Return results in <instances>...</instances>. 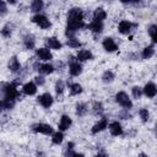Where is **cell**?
<instances>
[{"instance_id":"obj_22","label":"cell","mask_w":157,"mask_h":157,"mask_svg":"<svg viewBox=\"0 0 157 157\" xmlns=\"http://www.w3.org/2000/svg\"><path fill=\"white\" fill-rule=\"evenodd\" d=\"M92 16H93V18H92V20H96V21H101V22H103V21L107 18V12H105V10H104L103 7H97V9H94V11H93Z\"/></svg>"},{"instance_id":"obj_14","label":"cell","mask_w":157,"mask_h":157,"mask_svg":"<svg viewBox=\"0 0 157 157\" xmlns=\"http://www.w3.org/2000/svg\"><path fill=\"white\" fill-rule=\"evenodd\" d=\"M71 125H72V119L67 115V114H63L61 117H60V120H59V123H58V128H59V131H66V130H69L70 128H71Z\"/></svg>"},{"instance_id":"obj_25","label":"cell","mask_w":157,"mask_h":157,"mask_svg":"<svg viewBox=\"0 0 157 157\" xmlns=\"http://www.w3.org/2000/svg\"><path fill=\"white\" fill-rule=\"evenodd\" d=\"M87 112H88V107H87L86 103L80 102L75 105V113H76L77 117H85L87 114Z\"/></svg>"},{"instance_id":"obj_16","label":"cell","mask_w":157,"mask_h":157,"mask_svg":"<svg viewBox=\"0 0 157 157\" xmlns=\"http://www.w3.org/2000/svg\"><path fill=\"white\" fill-rule=\"evenodd\" d=\"M108 129H109L110 135H113V136H120V135L124 134V129H123L121 124L119 121H117V120L109 123L108 124Z\"/></svg>"},{"instance_id":"obj_23","label":"cell","mask_w":157,"mask_h":157,"mask_svg":"<svg viewBox=\"0 0 157 157\" xmlns=\"http://www.w3.org/2000/svg\"><path fill=\"white\" fill-rule=\"evenodd\" d=\"M23 45H25V48L28 49V50L34 49V47H36L34 36H33V34H26V36L23 37Z\"/></svg>"},{"instance_id":"obj_39","label":"cell","mask_w":157,"mask_h":157,"mask_svg":"<svg viewBox=\"0 0 157 157\" xmlns=\"http://www.w3.org/2000/svg\"><path fill=\"white\" fill-rule=\"evenodd\" d=\"M119 117H120L121 119H130V118H131V114L129 113V110L123 109L121 112H119Z\"/></svg>"},{"instance_id":"obj_1","label":"cell","mask_w":157,"mask_h":157,"mask_svg":"<svg viewBox=\"0 0 157 157\" xmlns=\"http://www.w3.org/2000/svg\"><path fill=\"white\" fill-rule=\"evenodd\" d=\"M85 27V13L80 7H71L66 15L65 37L74 38L76 32Z\"/></svg>"},{"instance_id":"obj_24","label":"cell","mask_w":157,"mask_h":157,"mask_svg":"<svg viewBox=\"0 0 157 157\" xmlns=\"http://www.w3.org/2000/svg\"><path fill=\"white\" fill-rule=\"evenodd\" d=\"M82 91H83V88L78 82L69 83V93H70V96H78V94L82 93Z\"/></svg>"},{"instance_id":"obj_29","label":"cell","mask_w":157,"mask_h":157,"mask_svg":"<svg viewBox=\"0 0 157 157\" xmlns=\"http://www.w3.org/2000/svg\"><path fill=\"white\" fill-rule=\"evenodd\" d=\"M63 141H64V134L61 131L58 130V131L53 132V135H52V142H53V145H61Z\"/></svg>"},{"instance_id":"obj_11","label":"cell","mask_w":157,"mask_h":157,"mask_svg":"<svg viewBox=\"0 0 157 157\" xmlns=\"http://www.w3.org/2000/svg\"><path fill=\"white\" fill-rule=\"evenodd\" d=\"M102 47H103V49H104L105 52H108V53H113V52H117V50L119 49L118 44L115 43V40H114L112 37H105V38H103V40H102Z\"/></svg>"},{"instance_id":"obj_6","label":"cell","mask_w":157,"mask_h":157,"mask_svg":"<svg viewBox=\"0 0 157 157\" xmlns=\"http://www.w3.org/2000/svg\"><path fill=\"white\" fill-rule=\"evenodd\" d=\"M31 130L36 134H42V135H53L54 132V129L50 124H47V123H37V124H33Z\"/></svg>"},{"instance_id":"obj_40","label":"cell","mask_w":157,"mask_h":157,"mask_svg":"<svg viewBox=\"0 0 157 157\" xmlns=\"http://www.w3.org/2000/svg\"><path fill=\"white\" fill-rule=\"evenodd\" d=\"M94 157H107V156H105V153H97Z\"/></svg>"},{"instance_id":"obj_41","label":"cell","mask_w":157,"mask_h":157,"mask_svg":"<svg viewBox=\"0 0 157 157\" xmlns=\"http://www.w3.org/2000/svg\"><path fill=\"white\" fill-rule=\"evenodd\" d=\"M139 157H148L147 155H145V153H140V156Z\"/></svg>"},{"instance_id":"obj_2","label":"cell","mask_w":157,"mask_h":157,"mask_svg":"<svg viewBox=\"0 0 157 157\" xmlns=\"http://www.w3.org/2000/svg\"><path fill=\"white\" fill-rule=\"evenodd\" d=\"M20 98H21V92L18 91V81L0 83V99L16 104V102Z\"/></svg>"},{"instance_id":"obj_3","label":"cell","mask_w":157,"mask_h":157,"mask_svg":"<svg viewBox=\"0 0 157 157\" xmlns=\"http://www.w3.org/2000/svg\"><path fill=\"white\" fill-rule=\"evenodd\" d=\"M115 102H117L123 109L130 110V109L132 108V101L130 99V97L128 96V93L124 92V91H119V92L115 94Z\"/></svg>"},{"instance_id":"obj_8","label":"cell","mask_w":157,"mask_h":157,"mask_svg":"<svg viewBox=\"0 0 157 157\" xmlns=\"http://www.w3.org/2000/svg\"><path fill=\"white\" fill-rule=\"evenodd\" d=\"M34 70H37L39 72V75L44 76V75H50L54 72L55 67L54 65L49 64V63H44V64H39V63H36L34 64Z\"/></svg>"},{"instance_id":"obj_9","label":"cell","mask_w":157,"mask_h":157,"mask_svg":"<svg viewBox=\"0 0 157 157\" xmlns=\"http://www.w3.org/2000/svg\"><path fill=\"white\" fill-rule=\"evenodd\" d=\"M156 94H157V86H156L155 82L150 81L142 87V96L151 99V98H155Z\"/></svg>"},{"instance_id":"obj_15","label":"cell","mask_w":157,"mask_h":157,"mask_svg":"<svg viewBox=\"0 0 157 157\" xmlns=\"http://www.w3.org/2000/svg\"><path fill=\"white\" fill-rule=\"evenodd\" d=\"M76 60L78 63H85V61H90V60H93V54L91 50L88 49H80L76 54Z\"/></svg>"},{"instance_id":"obj_4","label":"cell","mask_w":157,"mask_h":157,"mask_svg":"<svg viewBox=\"0 0 157 157\" xmlns=\"http://www.w3.org/2000/svg\"><path fill=\"white\" fill-rule=\"evenodd\" d=\"M67 59H69V60H67V63H69V74H70L71 76H74V77L81 75V74H82V70H83L82 64L78 63V61L76 60V58L72 56V55H70Z\"/></svg>"},{"instance_id":"obj_13","label":"cell","mask_w":157,"mask_h":157,"mask_svg":"<svg viewBox=\"0 0 157 157\" xmlns=\"http://www.w3.org/2000/svg\"><path fill=\"white\" fill-rule=\"evenodd\" d=\"M108 118L107 117H102L96 124H93V126L91 128V132L94 135V134H98V132H101V131H103V130H105L107 128H108Z\"/></svg>"},{"instance_id":"obj_34","label":"cell","mask_w":157,"mask_h":157,"mask_svg":"<svg viewBox=\"0 0 157 157\" xmlns=\"http://www.w3.org/2000/svg\"><path fill=\"white\" fill-rule=\"evenodd\" d=\"M139 117L142 123H147L150 120V112L147 110V108H141L139 110Z\"/></svg>"},{"instance_id":"obj_30","label":"cell","mask_w":157,"mask_h":157,"mask_svg":"<svg viewBox=\"0 0 157 157\" xmlns=\"http://www.w3.org/2000/svg\"><path fill=\"white\" fill-rule=\"evenodd\" d=\"M114 78H115V75H114L113 71H110V70H105V71L102 74V81H103L104 83H110V82L114 81Z\"/></svg>"},{"instance_id":"obj_33","label":"cell","mask_w":157,"mask_h":157,"mask_svg":"<svg viewBox=\"0 0 157 157\" xmlns=\"http://www.w3.org/2000/svg\"><path fill=\"white\" fill-rule=\"evenodd\" d=\"M92 109H93V113H94L96 115H102V113H103V110H104L103 103H102V102H98V101L93 102Z\"/></svg>"},{"instance_id":"obj_21","label":"cell","mask_w":157,"mask_h":157,"mask_svg":"<svg viewBox=\"0 0 157 157\" xmlns=\"http://www.w3.org/2000/svg\"><path fill=\"white\" fill-rule=\"evenodd\" d=\"M74 148H75V144L74 142H67L66 148H65V152H64V157H85L83 153L75 152Z\"/></svg>"},{"instance_id":"obj_20","label":"cell","mask_w":157,"mask_h":157,"mask_svg":"<svg viewBox=\"0 0 157 157\" xmlns=\"http://www.w3.org/2000/svg\"><path fill=\"white\" fill-rule=\"evenodd\" d=\"M38 91V87L33 81H28L22 86V93L26 96H34Z\"/></svg>"},{"instance_id":"obj_32","label":"cell","mask_w":157,"mask_h":157,"mask_svg":"<svg viewBox=\"0 0 157 157\" xmlns=\"http://www.w3.org/2000/svg\"><path fill=\"white\" fill-rule=\"evenodd\" d=\"M66 45L70 47V48H72V49H76V48H80V47L82 45V43H81L76 37H74V38H67Z\"/></svg>"},{"instance_id":"obj_12","label":"cell","mask_w":157,"mask_h":157,"mask_svg":"<svg viewBox=\"0 0 157 157\" xmlns=\"http://www.w3.org/2000/svg\"><path fill=\"white\" fill-rule=\"evenodd\" d=\"M36 56L38 58V60L40 61H44V63H48L53 59V54L50 52V49L48 48H39L36 50Z\"/></svg>"},{"instance_id":"obj_18","label":"cell","mask_w":157,"mask_h":157,"mask_svg":"<svg viewBox=\"0 0 157 157\" xmlns=\"http://www.w3.org/2000/svg\"><path fill=\"white\" fill-rule=\"evenodd\" d=\"M87 28H88L92 33H94V34H99V33L103 32V29H104V25H103V22H101V21L92 20V21L87 25Z\"/></svg>"},{"instance_id":"obj_31","label":"cell","mask_w":157,"mask_h":157,"mask_svg":"<svg viewBox=\"0 0 157 157\" xmlns=\"http://www.w3.org/2000/svg\"><path fill=\"white\" fill-rule=\"evenodd\" d=\"M147 32H148V36H150V38H151V40H152V44H156V43H157V37H156V33H157V26H156L155 23L151 25V26L148 27Z\"/></svg>"},{"instance_id":"obj_7","label":"cell","mask_w":157,"mask_h":157,"mask_svg":"<svg viewBox=\"0 0 157 157\" xmlns=\"http://www.w3.org/2000/svg\"><path fill=\"white\" fill-rule=\"evenodd\" d=\"M135 27H137V25H136V23H132V22H130V21H128V20H121V21L118 23V31H119V33H121V34H124V36L130 34L131 31H132Z\"/></svg>"},{"instance_id":"obj_10","label":"cell","mask_w":157,"mask_h":157,"mask_svg":"<svg viewBox=\"0 0 157 157\" xmlns=\"http://www.w3.org/2000/svg\"><path fill=\"white\" fill-rule=\"evenodd\" d=\"M37 101H38V103H39L43 108H45V109L50 108V107L53 105V103H54V98H53V96H52L49 92H44V93H42L40 96H38Z\"/></svg>"},{"instance_id":"obj_27","label":"cell","mask_w":157,"mask_h":157,"mask_svg":"<svg viewBox=\"0 0 157 157\" xmlns=\"http://www.w3.org/2000/svg\"><path fill=\"white\" fill-rule=\"evenodd\" d=\"M44 9V2L42 0H33L31 2V11L37 13H40V11Z\"/></svg>"},{"instance_id":"obj_28","label":"cell","mask_w":157,"mask_h":157,"mask_svg":"<svg viewBox=\"0 0 157 157\" xmlns=\"http://www.w3.org/2000/svg\"><path fill=\"white\" fill-rule=\"evenodd\" d=\"M54 90H55L56 96H58V97H61V96H63V93H64V91H65V82H64L61 78L56 80L55 86H54Z\"/></svg>"},{"instance_id":"obj_26","label":"cell","mask_w":157,"mask_h":157,"mask_svg":"<svg viewBox=\"0 0 157 157\" xmlns=\"http://www.w3.org/2000/svg\"><path fill=\"white\" fill-rule=\"evenodd\" d=\"M153 55H155V44H150V45L145 47L141 52L142 59H151Z\"/></svg>"},{"instance_id":"obj_42","label":"cell","mask_w":157,"mask_h":157,"mask_svg":"<svg viewBox=\"0 0 157 157\" xmlns=\"http://www.w3.org/2000/svg\"><path fill=\"white\" fill-rule=\"evenodd\" d=\"M9 4H11V5H15V4H16V1H12V0L10 1V0H9Z\"/></svg>"},{"instance_id":"obj_38","label":"cell","mask_w":157,"mask_h":157,"mask_svg":"<svg viewBox=\"0 0 157 157\" xmlns=\"http://www.w3.org/2000/svg\"><path fill=\"white\" fill-rule=\"evenodd\" d=\"M34 83H36V86L38 87V86H43L44 83H45V78L42 76V75H37L36 77H34V81H33Z\"/></svg>"},{"instance_id":"obj_17","label":"cell","mask_w":157,"mask_h":157,"mask_svg":"<svg viewBox=\"0 0 157 157\" xmlns=\"http://www.w3.org/2000/svg\"><path fill=\"white\" fill-rule=\"evenodd\" d=\"M7 67H9V70H10L11 72H13V74L21 71L22 65H21V63H20V60H18V58H17L16 55H13V56H11V58L9 59Z\"/></svg>"},{"instance_id":"obj_37","label":"cell","mask_w":157,"mask_h":157,"mask_svg":"<svg viewBox=\"0 0 157 157\" xmlns=\"http://www.w3.org/2000/svg\"><path fill=\"white\" fill-rule=\"evenodd\" d=\"M7 2L0 0V16H5L7 13Z\"/></svg>"},{"instance_id":"obj_19","label":"cell","mask_w":157,"mask_h":157,"mask_svg":"<svg viewBox=\"0 0 157 157\" xmlns=\"http://www.w3.org/2000/svg\"><path fill=\"white\" fill-rule=\"evenodd\" d=\"M45 44H47V48L48 49L60 50L63 48V43L56 37H48V38H45Z\"/></svg>"},{"instance_id":"obj_35","label":"cell","mask_w":157,"mask_h":157,"mask_svg":"<svg viewBox=\"0 0 157 157\" xmlns=\"http://www.w3.org/2000/svg\"><path fill=\"white\" fill-rule=\"evenodd\" d=\"M0 34H1L4 38H10L11 34H12V27H11L10 25H5V26L1 28Z\"/></svg>"},{"instance_id":"obj_5","label":"cell","mask_w":157,"mask_h":157,"mask_svg":"<svg viewBox=\"0 0 157 157\" xmlns=\"http://www.w3.org/2000/svg\"><path fill=\"white\" fill-rule=\"evenodd\" d=\"M31 21H32L34 25H37L39 28H42V29H49V28L52 27L50 20H49L45 15H43V13L33 15L32 18H31Z\"/></svg>"},{"instance_id":"obj_36","label":"cell","mask_w":157,"mask_h":157,"mask_svg":"<svg viewBox=\"0 0 157 157\" xmlns=\"http://www.w3.org/2000/svg\"><path fill=\"white\" fill-rule=\"evenodd\" d=\"M131 94L135 99H140L142 97V88L140 86H132L131 88Z\"/></svg>"}]
</instances>
